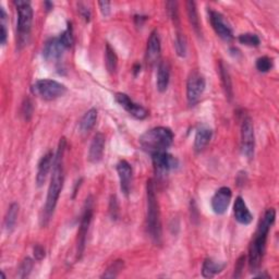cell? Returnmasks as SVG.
<instances>
[{
	"instance_id": "6da1fadb",
	"label": "cell",
	"mask_w": 279,
	"mask_h": 279,
	"mask_svg": "<svg viewBox=\"0 0 279 279\" xmlns=\"http://www.w3.org/2000/svg\"><path fill=\"white\" fill-rule=\"evenodd\" d=\"M66 151V138L61 137L55 155L54 165H52V174L47 191L46 203L44 206L41 216V226L46 227L50 222L52 215L56 209L60 192L63 190L65 182V168H64V156Z\"/></svg>"
},
{
	"instance_id": "7a4b0ae2",
	"label": "cell",
	"mask_w": 279,
	"mask_h": 279,
	"mask_svg": "<svg viewBox=\"0 0 279 279\" xmlns=\"http://www.w3.org/2000/svg\"><path fill=\"white\" fill-rule=\"evenodd\" d=\"M276 220V211L268 208L260 222L256 232L249 247V266L251 272L255 273L260 268L266 249L267 235Z\"/></svg>"
},
{
	"instance_id": "3957f363",
	"label": "cell",
	"mask_w": 279,
	"mask_h": 279,
	"mask_svg": "<svg viewBox=\"0 0 279 279\" xmlns=\"http://www.w3.org/2000/svg\"><path fill=\"white\" fill-rule=\"evenodd\" d=\"M140 145L148 154L166 152L172 145L173 133L169 128L156 127L140 136Z\"/></svg>"
},
{
	"instance_id": "277c9868",
	"label": "cell",
	"mask_w": 279,
	"mask_h": 279,
	"mask_svg": "<svg viewBox=\"0 0 279 279\" xmlns=\"http://www.w3.org/2000/svg\"><path fill=\"white\" fill-rule=\"evenodd\" d=\"M147 197V230L150 237L155 243H160L162 239V223L158 201L156 197L155 183L152 179L147 181L146 185Z\"/></svg>"
},
{
	"instance_id": "5b68a950",
	"label": "cell",
	"mask_w": 279,
	"mask_h": 279,
	"mask_svg": "<svg viewBox=\"0 0 279 279\" xmlns=\"http://www.w3.org/2000/svg\"><path fill=\"white\" fill-rule=\"evenodd\" d=\"M17 12V43L20 48L25 46L29 42L32 22H33V9L30 2L25 0H17L14 2Z\"/></svg>"
},
{
	"instance_id": "8992f818",
	"label": "cell",
	"mask_w": 279,
	"mask_h": 279,
	"mask_svg": "<svg viewBox=\"0 0 279 279\" xmlns=\"http://www.w3.org/2000/svg\"><path fill=\"white\" fill-rule=\"evenodd\" d=\"M33 95L44 101H55L67 93V87L63 83L55 80H38L31 86Z\"/></svg>"
},
{
	"instance_id": "52a82bcc",
	"label": "cell",
	"mask_w": 279,
	"mask_h": 279,
	"mask_svg": "<svg viewBox=\"0 0 279 279\" xmlns=\"http://www.w3.org/2000/svg\"><path fill=\"white\" fill-rule=\"evenodd\" d=\"M93 212H94V200L92 195H89L85 200L82 218L80 223V228H78V231H77V240H76V258L77 260H80L83 255L85 243H86V235H87V232H89V228L92 223Z\"/></svg>"
},
{
	"instance_id": "ba28073f",
	"label": "cell",
	"mask_w": 279,
	"mask_h": 279,
	"mask_svg": "<svg viewBox=\"0 0 279 279\" xmlns=\"http://www.w3.org/2000/svg\"><path fill=\"white\" fill-rule=\"evenodd\" d=\"M255 148V135H254V127L250 117L246 116L242 120L241 124V152L251 160L254 156Z\"/></svg>"
},
{
	"instance_id": "9c48e42d",
	"label": "cell",
	"mask_w": 279,
	"mask_h": 279,
	"mask_svg": "<svg viewBox=\"0 0 279 279\" xmlns=\"http://www.w3.org/2000/svg\"><path fill=\"white\" fill-rule=\"evenodd\" d=\"M205 77L198 72H192L187 82V99L190 106H194L205 91Z\"/></svg>"
},
{
	"instance_id": "30bf717a",
	"label": "cell",
	"mask_w": 279,
	"mask_h": 279,
	"mask_svg": "<svg viewBox=\"0 0 279 279\" xmlns=\"http://www.w3.org/2000/svg\"><path fill=\"white\" fill-rule=\"evenodd\" d=\"M152 161L154 165V169L157 176H164L170 170L176 169L179 166V162L171 154L166 152H160L152 155Z\"/></svg>"
},
{
	"instance_id": "8fae6325",
	"label": "cell",
	"mask_w": 279,
	"mask_h": 279,
	"mask_svg": "<svg viewBox=\"0 0 279 279\" xmlns=\"http://www.w3.org/2000/svg\"><path fill=\"white\" fill-rule=\"evenodd\" d=\"M115 99L122 108L130 113V116L135 119L143 120L148 116V111L143 106L134 103L125 93H117L115 95Z\"/></svg>"
},
{
	"instance_id": "7c38bea8",
	"label": "cell",
	"mask_w": 279,
	"mask_h": 279,
	"mask_svg": "<svg viewBox=\"0 0 279 279\" xmlns=\"http://www.w3.org/2000/svg\"><path fill=\"white\" fill-rule=\"evenodd\" d=\"M208 15H209V22H211L213 29L218 36L223 38L224 41L230 42L233 38L232 30L229 26V24L226 22L224 15L214 10H209Z\"/></svg>"
},
{
	"instance_id": "4fadbf2b",
	"label": "cell",
	"mask_w": 279,
	"mask_h": 279,
	"mask_svg": "<svg viewBox=\"0 0 279 279\" xmlns=\"http://www.w3.org/2000/svg\"><path fill=\"white\" fill-rule=\"evenodd\" d=\"M231 196L232 192L229 188L222 187L221 189H218L212 197L211 204L213 212L217 215H224L227 212V209H228Z\"/></svg>"
},
{
	"instance_id": "5bb4252c",
	"label": "cell",
	"mask_w": 279,
	"mask_h": 279,
	"mask_svg": "<svg viewBox=\"0 0 279 279\" xmlns=\"http://www.w3.org/2000/svg\"><path fill=\"white\" fill-rule=\"evenodd\" d=\"M117 172L120 180V190L122 193L128 196L131 192V188H132V167L127 161H120L117 164Z\"/></svg>"
},
{
	"instance_id": "9a60e30c",
	"label": "cell",
	"mask_w": 279,
	"mask_h": 279,
	"mask_svg": "<svg viewBox=\"0 0 279 279\" xmlns=\"http://www.w3.org/2000/svg\"><path fill=\"white\" fill-rule=\"evenodd\" d=\"M162 51V45H161V38L158 32L154 31L151 33L150 38L147 41V47H146V63L150 66H154L158 63Z\"/></svg>"
},
{
	"instance_id": "2e32d148",
	"label": "cell",
	"mask_w": 279,
	"mask_h": 279,
	"mask_svg": "<svg viewBox=\"0 0 279 279\" xmlns=\"http://www.w3.org/2000/svg\"><path fill=\"white\" fill-rule=\"evenodd\" d=\"M66 49L67 48L60 42L59 37L50 38L45 43V46L43 48V57L47 61H55L61 58Z\"/></svg>"
},
{
	"instance_id": "e0dca14e",
	"label": "cell",
	"mask_w": 279,
	"mask_h": 279,
	"mask_svg": "<svg viewBox=\"0 0 279 279\" xmlns=\"http://www.w3.org/2000/svg\"><path fill=\"white\" fill-rule=\"evenodd\" d=\"M105 142H106V138H105L103 133L98 132L94 135L89 148V156H87L90 163L97 164L102 161L105 150Z\"/></svg>"
},
{
	"instance_id": "ac0fdd59",
	"label": "cell",
	"mask_w": 279,
	"mask_h": 279,
	"mask_svg": "<svg viewBox=\"0 0 279 279\" xmlns=\"http://www.w3.org/2000/svg\"><path fill=\"white\" fill-rule=\"evenodd\" d=\"M55 155L52 152H48L44 155L37 166V173H36V183L37 187H42L45 183L48 173L51 169V166L54 165Z\"/></svg>"
},
{
	"instance_id": "d6986e66",
	"label": "cell",
	"mask_w": 279,
	"mask_h": 279,
	"mask_svg": "<svg viewBox=\"0 0 279 279\" xmlns=\"http://www.w3.org/2000/svg\"><path fill=\"white\" fill-rule=\"evenodd\" d=\"M233 214L234 218L241 225H250L253 221V215L251 214L250 209L248 208L246 202L241 196L235 197L233 205Z\"/></svg>"
},
{
	"instance_id": "ffe728a7",
	"label": "cell",
	"mask_w": 279,
	"mask_h": 279,
	"mask_svg": "<svg viewBox=\"0 0 279 279\" xmlns=\"http://www.w3.org/2000/svg\"><path fill=\"white\" fill-rule=\"evenodd\" d=\"M170 80V67L167 61H162L158 64V70H157V90L161 93L167 91Z\"/></svg>"
},
{
	"instance_id": "44dd1931",
	"label": "cell",
	"mask_w": 279,
	"mask_h": 279,
	"mask_svg": "<svg viewBox=\"0 0 279 279\" xmlns=\"http://www.w3.org/2000/svg\"><path fill=\"white\" fill-rule=\"evenodd\" d=\"M213 136V131L211 129H208L206 127L200 128L196 131V134L194 137V148L196 152L203 151L204 148L208 145V143L211 142Z\"/></svg>"
},
{
	"instance_id": "7402d4cb",
	"label": "cell",
	"mask_w": 279,
	"mask_h": 279,
	"mask_svg": "<svg viewBox=\"0 0 279 279\" xmlns=\"http://www.w3.org/2000/svg\"><path fill=\"white\" fill-rule=\"evenodd\" d=\"M224 268H225L224 263H220V262H216L213 258H206L203 262L202 275L204 278H213L217 274L222 273Z\"/></svg>"
},
{
	"instance_id": "603a6c76",
	"label": "cell",
	"mask_w": 279,
	"mask_h": 279,
	"mask_svg": "<svg viewBox=\"0 0 279 279\" xmlns=\"http://www.w3.org/2000/svg\"><path fill=\"white\" fill-rule=\"evenodd\" d=\"M96 121H97V109L91 108L89 111L84 113V116L78 122V129L83 133L89 132L94 128Z\"/></svg>"
},
{
	"instance_id": "cb8c5ba5",
	"label": "cell",
	"mask_w": 279,
	"mask_h": 279,
	"mask_svg": "<svg viewBox=\"0 0 279 279\" xmlns=\"http://www.w3.org/2000/svg\"><path fill=\"white\" fill-rule=\"evenodd\" d=\"M19 204L12 203L9 206L6 217H5V228L8 232H11L14 228V226L17 221V216H19Z\"/></svg>"
},
{
	"instance_id": "d4e9b609",
	"label": "cell",
	"mask_w": 279,
	"mask_h": 279,
	"mask_svg": "<svg viewBox=\"0 0 279 279\" xmlns=\"http://www.w3.org/2000/svg\"><path fill=\"white\" fill-rule=\"evenodd\" d=\"M220 74L222 77V83L224 86V91L227 97H228L229 101L232 99L233 97V89H232V82H231V77L228 72V69L225 67V65L221 61L220 64Z\"/></svg>"
},
{
	"instance_id": "484cf974",
	"label": "cell",
	"mask_w": 279,
	"mask_h": 279,
	"mask_svg": "<svg viewBox=\"0 0 279 279\" xmlns=\"http://www.w3.org/2000/svg\"><path fill=\"white\" fill-rule=\"evenodd\" d=\"M187 11H188L189 21H190V23L192 25V28H193L195 33L200 34L201 33L200 19H198V14H197L196 5H195L194 2H188L187 3Z\"/></svg>"
},
{
	"instance_id": "4316f807",
	"label": "cell",
	"mask_w": 279,
	"mask_h": 279,
	"mask_svg": "<svg viewBox=\"0 0 279 279\" xmlns=\"http://www.w3.org/2000/svg\"><path fill=\"white\" fill-rule=\"evenodd\" d=\"M105 55H106V68L110 74L116 72L118 66V58L115 50L111 48L109 44H106V50H105Z\"/></svg>"
},
{
	"instance_id": "83f0119b",
	"label": "cell",
	"mask_w": 279,
	"mask_h": 279,
	"mask_svg": "<svg viewBox=\"0 0 279 279\" xmlns=\"http://www.w3.org/2000/svg\"><path fill=\"white\" fill-rule=\"evenodd\" d=\"M125 267V262L122 260H117L113 262L108 268L105 270L104 274L102 275V278H116L122 269Z\"/></svg>"
},
{
	"instance_id": "f1b7e54d",
	"label": "cell",
	"mask_w": 279,
	"mask_h": 279,
	"mask_svg": "<svg viewBox=\"0 0 279 279\" xmlns=\"http://www.w3.org/2000/svg\"><path fill=\"white\" fill-rule=\"evenodd\" d=\"M238 41L242 45L250 46V47H257L261 44V39L256 34L253 33H244L239 35Z\"/></svg>"
},
{
	"instance_id": "f546056e",
	"label": "cell",
	"mask_w": 279,
	"mask_h": 279,
	"mask_svg": "<svg viewBox=\"0 0 279 279\" xmlns=\"http://www.w3.org/2000/svg\"><path fill=\"white\" fill-rule=\"evenodd\" d=\"M174 47H176L177 55L179 57H186L187 55V41L185 35L181 32H177L176 39H174Z\"/></svg>"
},
{
	"instance_id": "4dcf8cb0",
	"label": "cell",
	"mask_w": 279,
	"mask_h": 279,
	"mask_svg": "<svg viewBox=\"0 0 279 279\" xmlns=\"http://www.w3.org/2000/svg\"><path fill=\"white\" fill-rule=\"evenodd\" d=\"M60 42L64 44V46L66 48H70L73 45V32H72V26L70 23H68V28L60 34L59 36Z\"/></svg>"
},
{
	"instance_id": "1f68e13d",
	"label": "cell",
	"mask_w": 279,
	"mask_h": 279,
	"mask_svg": "<svg viewBox=\"0 0 279 279\" xmlns=\"http://www.w3.org/2000/svg\"><path fill=\"white\" fill-rule=\"evenodd\" d=\"M0 42H2V45H5L8 37V31H7V13L5 9L2 7L0 8Z\"/></svg>"
},
{
	"instance_id": "d6a6232c",
	"label": "cell",
	"mask_w": 279,
	"mask_h": 279,
	"mask_svg": "<svg viewBox=\"0 0 279 279\" xmlns=\"http://www.w3.org/2000/svg\"><path fill=\"white\" fill-rule=\"evenodd\" d=\"M33 265H34L33 260H31L30 257L24 258L23 262L21 263V265H20V267H19V270H17V273H19V274H17V277H19V278L28 277L32 272Z\"/></svg>"
},
{
	"instance_id": "836d02e7",
	"label": "cell",
	"mask_w": 279,
	"mask_h": 279,
	"mask_svg": "<svg viewBox=\"0 0 279 279\" xmlns=\"http://www.w3.org/2000/svg\"><path fill=\"white\" fill-rule=\"evenodd\" d=\"M273 68V60L267 56L260 57L256 60V69L262 73L268 72Z\"/></svg>"
},
{
	"instance_id": "e575fe53",
	"label": "cell",
	"mask_w": 279,
	"mask_h": 279,
	"mask_svg": "<svg viewBox=\"0 0 279 279\" xmlns=\"http://www.w3.org/2000/svg\"><path fill=\"white\" fill-rule=\"evenodd\" d=\"M169 16L172 19L174 25H179V13H178V4L176 2H168L166 4Z\"/></svg>"
},
{
	"instance_id": "d590c367",
	"label": "cell",
	"mask_w": 279,
	"mask_h": 279,
	"mask_svg": "<svg viewBox=\"0 0 279 279\" xmlns=\"http://www.w3.org/2000/svg\"><path fill=\"white\" fill-rule=\"evenodd\" d=\"M109 214L112 221L118 220V202L116 195H112L110 197V203H109Z\"/></svg>"
},
{
	"instance_id": "8d00e7d4",
	"label": "cell",
	"mask_w": 279,
	"mask_h": 279,
	"mask_svg": "<svg viewBox=\"0 0 279 279\" xmlns=\"http://www.w3.org/2000/svg\"><path fill=\"white\" fill-rule=\"evenodd\" d=\"M244 262H246V256L241 255L240 258L237 262V265H235V268H234V275L233 276L235 278H238V277L241 276V273H242V270L244 268Z\"/></svg>"
},
{
	"instance_id": "74e56055",
	"label": "cell",
	"mask_w": 279,
	"mask_h": 279,
	"mask_svg": "<svg viewBox=\"0 0 279 279\" xmlns=\"http://www.w3.org/2000/svg\"><path fill=\"white\" fill-rule=\"evenodd\" d=\"M33 252H34L35 260H36V261H42L44 257H45V255H46L45 249H44L42 246H39V244H36V246L34 247Z\"/></svg>"
},
{
	"instance_id": "f35d334b",
	"label": "cell",
	"mask_w": 279,
	"mask_h": 279,
	"mask_svg": "<svg viewBox=\"0 0 279 279\" xmlns=\"http://www.w3.org/2000/svg\"><path fill=\"white\" fill-rule=\"evenodd\" d=\"M98 7L101 9V12L104 16H108L111 11V4L109 2H99Z\"/></svg>"
},
{
	"instance_id": "ab89813d",
	"label": "cell",
	"mask_w": 279,
	"mask_h": 279,
	"mask_svg": "<svg viewBox=\"0 0 279 279\" xmlns=\"http://www.w3.org/2000/svg\"><path fill=\"white\" fill-rule=\"evenodd\" d=\"M78 11H80L81 15L84 17V20L86 22H90L91 20V11L89 8H86L83 4H80L78 5Z\"/></svg>"
},
{
	"instance_id": "60d3db41",
	"label": "cell",
	"mask_w": 279,
	"mask_h": 279,
	"mask_svg": "<svg viewBox=\"0 0 279 279\" xmlns=\"http://www.w3.org/2000/svg\"><path fill=\"white\" fill-rule=\"evenodd\" d=\"M29 108H32V103L29 99H26V102L23 104V115L25 116L26 120H28V117L26 116L31 117L32 115V109H29Z\"/></svg>"
},
{
	"instance_id": "b9f144b4",
	"label": "cell",
	"mask_w": 279,
	"mask_h": 279,
	"mask_svg": "<svg viewBox=\"0 0 279 279\" xmlns=\"http://www.w3.org/2000/svg\"><path fill=\"white\" fill-rule=\"evenodd\" d=\"M44 6L46 7V10H47V11L51 10L52 7H54V5H52V3H49V2H45V3H44Z\"/></svg>"
},
{
	"instance_id": "7bdbcfd3",
	"label": "cell",
	"mask_w": 279,
	"mask_h": 279,
	"mask_svg": "<svg viewBox=\"0 0 279 279\" xmlns=\"http://www.w3.org/2000/svg\"><path fill=\"white\" fill-rule=\"evenodd\" d=\"M133 70H134V74L136 75L140 71H141V65H138V64H136L135 66H134V68H133Z\"/></svg>"
}]
</instances>
